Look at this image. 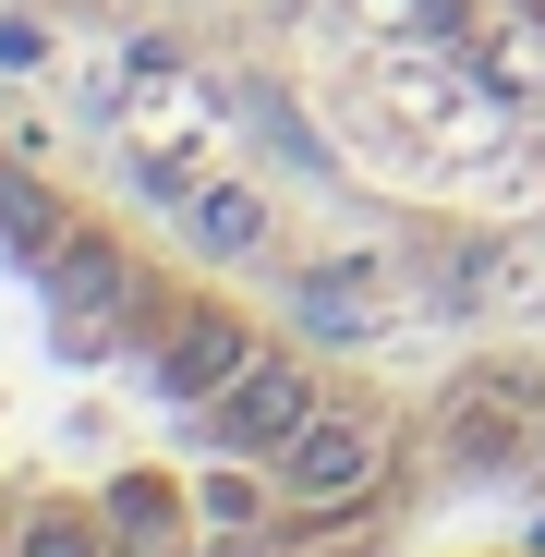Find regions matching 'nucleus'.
<instances>
[{
  "instance_id": "nucleus-4",
  "label": "nucleus",
  "mask_w": 545,
  "mask_h": 557,
  "mask_svg": "<svg viewBox=\"0 0 545 557\" xmlns=\"http://www.w3.org/2000/svg\"><path fill=\"white\" fill-rule=\"evenodd\" d=\"M219 557H267V545H219Z\"/></svg>"
},
{
  "instance_id": "nucleus-3",
  "label": "nucleus",
  "mask_w": 545,
  "mask_h": 557,
  "mask_svg": "<svg viewBox=\"0 0 545 557\" xmlns=\"http://www.w3.org/2000/svg\"><path fill=\"white\" fill-rule=\"evenodd\" d=\"M195 243L207 255H255L267 243V207L243 195V182H219V195H195Z\"/></svg>"
},
{
  "instance_id": "nucleus-2",
  "label": "nucleus",
  "mask_w": 545,
  "mask_h": 557,
  "mask_svg": "<svg viewBox=\"0 0 545 557\" xmlns=\"http://www.w3.org/2000/svg\"><path fill=\"white\" fill-rule=\"evenodd\" d=\"M376 412H315L280 460H267V473H280V497H363V485H376Z\"/></svg>"
},
{
  "instance_id": "nucleus-1",
  "label": "nucleus",
  "mask_w": 545,
  "mask_h": 557,
  "mask_svg": "<svg viewBox=\"0 0 545 557\" xmlns=\"http://www.w3.org/2000/svg\"><path fill=\"white\" fill-rule=\"evenodd\" d=\"M182 424H195L207 448H231V460H280V448H292V436L315 424V376H304L292 351H255L243 376H231L219 400H195Z\"/></svg>"
},
{
  "instance_id": "nucleus-5",
  "label": "nucleus",
  "mask_w": 545,
  "mask_h": 557,
  "mask_svg": "<svg viewBox=\"0 0 545 557\" xmlns=\"http://www.w3.org/2000/svg\"><path fill=\"white\" fill-rule=\"evenodd\" d=\"M521 13H533V25H545V0H521Z\"/></svg>"
}]
</instances>
